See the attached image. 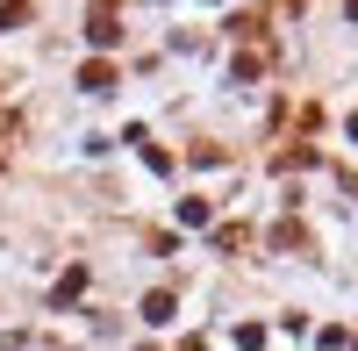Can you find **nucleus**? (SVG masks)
Instances as JSON below:
<instances>
[{"label": "nucleus", "mask_w": 358, "mask_h": 351, "mask_svg": "<svg viewBox=\"0 0 358 351\" xmlns=\"http://www.w3.org/2000/svg\"><path fill=\"white\" fill-rule=\"evenodd\" d=\"M79 86H86V94H108V86H115V65H86Z\"/></svg>", "instance_id": "obj_3"}, {"label": "nucleus", "mask_w": 358, "mask_h": 351, "mask_svg": "<svg viewBox=\"0 0 358 351\" xmlns=\"http://www.w3.org/2000/svg\"><path fill=\"white\" fill-rule=\"evenodd\" d=\"M86 36H94V43H115V36H122V29H115V8H108V0H94V22H86Z\"/></svg>", "instance_id": "obj_1"}, {"label": "nucleus", "mask_w": 358, "mask_h": 351, "mask_svg": "<svg viewBox=\"0 0 358 351\" xmlns=\"http://www.w3.org/2000/svg\"><path fill=\"white\" fill-rule=\"evenodd\" d=\"M172 308H179V301L158 287V294H143V323H172Z\"/></svg>", "instance_id": "obj_2"}, {"label": "nucleus", "mask_w": 358, "mask_h": 351, "mask_svg": "<svg viewBox=\"0 0 358 351\" xmlns=\"http://www.w3.org/2000/svg\"><path fill=\"white\" fill-rule=\"evenodd\" d=\"M187 351H201V344H187Z\"/></svg>", "instance_id": "obj_4"}]
</instances>
